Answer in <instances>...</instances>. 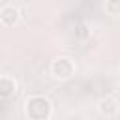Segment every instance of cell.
<instances>
[{"label":"cell","mask_w":120,"mask_h":120,"mask_svg":"<svg viewBox=\"0 0 120 120\" xmlns=\"http://www.w3.org/2000/svg\"><path fill=\"white\" fill-rule=\"evenodd\" d=\"M105 11L111 17H116L120 13V0H105Z\"/></svg>","instance_id":"cell-6"},{"label":"cell","mask_w":120,"mask_h":120,"mask_svg":"<svg viewBox=\"0 0 120 120\" xmlns=\"http://www.w3.org/2000/svg\"><path fill=\"white\" fill-rule=\"evenodd\" d=\"M118 109H120V105H118V98H116V94L105 96V98L99 101V105H98L99 114L105 116V118H111V120H114V118L118 116Z\"/></svg>","instance_id":"cell-3"},{"label":"cell","mask_w":120,"mask_h":120,"mask_svg":"<svg viewBox=\"0 0 120 120\" xmlns=\"http://www.w3.org/2000/svg\"><path fill=\"white\" fill-rule=\"evenodd\" d=\"M24 114L28 120H49L52 114V103L43 94H34L24 101Z\"/></svg>","instance_id":"cell-1"},{"label":"cell","mask_w":120,"mask_h":120,"mask_svg":"<svg viewBox=\"0 0 120 120\" xmlns=\"http://www.w3.org/2000/svg\"><path fill=\"white\" fill-rule=\"evenodd\" d=\"M77 66L69 56H58L51 62V75L56 81H68L75 75Z\"/></svg>","instance_id":"cell-2"},{"label":"cell","mask_w":120,"mask_h":120,"mask_svg":"<svg viewBox=\"0 0 120 120\" xmlns=\"http://www.w3.org/2000/svg\"><path fill=\"white\" fill-rule=\"evenodd\" d=\"M77 36H79L81 39H86V38L90 36V32H88V28H86V24H79V26H77Z\"/></svg>","instance_id":"cell-7"},{"label":"cell","mask_w":120,"mask_h":120,"mask_svg":"<svg viewBox=\"0 0 120 120\" xmlns=\"http://www.w3.org/2000/svg\"><path fill=\"white\" fill-rule=\"evenodd\" d=\"M19 17H21V11L17 6L13 4H6L0 8V24L6 26V28H11L19 22Z\"/></svg>","instance_id":"cell-4"},{"label":"cell","mask_w":120,"mask_h":120,"mask_svg":"<svg viewBox=\"0 0 120 120\" xmlns=\"http://www.w3.org/2000/svg\"><path fill=\"white\" fill-rule=\"evenodd\" d=\"M17 94V81L9 75L0 77V99H9Z\"/></svg>","instance_id":"cell-5"}]
</instances>
